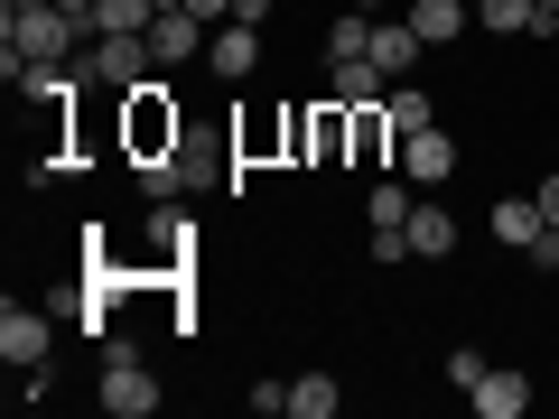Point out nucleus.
Instances as JSON below:
<instances>
[{
    "instance_id": "4",
    "label": "nucleus",
    "mask_w": 559,
    "mask_h": 419,
    "mask_svg": "<svg viewBox=\"0 0 559 419\" xmlns=\"http://www.w3.org/2000/svg\"><path fill=\"white\" fill-rule=\"evenodd\" d=\"M94 400L112 419H150L159 410V373H150V363L131 355V345H112V355H103V382H94Z\"/></svg>"
},
{
    "instance_id": "19",
    "label": "nucleus",
    "mask_w": 559,
    "mask_h": 419,
    "mask_svg": "<svg viewBox=\"0 0 559 419\" xmlns=\"http://www.w3.org/2000/svg\"><path fill=\"white\" fill-rule=\"evenodd\" d=\"M382 112H392V131L411 140V131H429V121H439V103H429V94H411V84H392V94H382Z\"/></svg>"
},
{
    "instance_id": "28",
    "label": "nucleus",
    "mask_w": 559,
    "mask_h": 419,
    "mask_svg": "<svg viewBox=\"0 0 559 419\" xmlns=\"http://www.w3.org/2000/svg\"><path fill=\"white\" fill-rule=\"evenodd\" d=\"M532 10H540V20H559V0H532Z\"/></svg>"
},
{
    "instance_id": "21",
    "label": "nucleus",
    "mask_w": 559,
    "mask_h": 419,
    "mask_svg": "<svg viewBox=\"0 0 559 419\" xmlns=\"http://www.w3.org/2000/svg\"><path fill=\"white\" fill-rule=\"evenodd\" d=\"M485 373H495V363H485V355H476V345H457V355H448V382H457V392H476V382H485Z\"/></svg>"
},
{
    "instance_id": "18",
    "label": "nucleus",
    "mask_w": 559,
    "mask_h": 419,
    "mask_svg": "<svg viewBox=\"0 0 559 419\" xmlns=\"http://www.w3.org/2000/svg\"><path fill=\"white\" fill-rule=\"evenodd\" d=\"M336 373H308V382H289V419H336Z\"/></svg>"
},
{
    "instance_id": "6",
    "label": "nucleus",
    "mask_w": 559,
    "mask_h": 419,
    "mask_svg": "<svg viewBox=\"0 0 559 419\" xmlns=\"http://www.w3.org/2000/svg\"><path fill=\"white\" fill-rule=\"evenodd\" d=\"M47 345H57V326L38 318V308H0V363H10V373H28V363H47Z\"/></svg>"
},
{
    "instance_id": "30",
    "label": "nucleus",
    "mask_w": 559,
    "mask_h": 419,
    "mask_svg": "<svg viewBox=\"0 0 559 419\" xmlns=\"http://www.w3.org/2000/svg\"><path fill=\"white\" fill-rule=\"evenodd\" d=\"M159 10H187V0H159Z\"/></svg>"
},
{
    "instance_id": "14",
    "label": "nucleus",
    "mask_w": 559,
    "mask_h": 419,
    "mask_svg": "<svg viewBox=\"0 0 559 419\" xmlns=\"http://www.w3.org/2000/svg\"><path fill=\"white\" fill-rule=\"evenodd\" d=\"M326 94H336V103H382L392 75H382L373 57H345V65H326Z\"/></svg>"
},
{
    "instance_id": "24",
    "label": "nucleus",
    "mask_w": 559,
    "mask_h": 419,
    "mask_svg": "<svg viewBox=\"0 0 559 419\" xmlns=\"http://www.w3.org/2000/svg\"><path fill=\"white\" fill-rule=\"evenodd\" d=\"M187 10H197L205 28H224V20H234V0H187Z\"/></svg>"
},
{
    "instance_id": "16",
    "label": "nucleus",
    "mask_w": 559,
    "mask_h": 419,
    "mask_svg": "<svg viewBox=\"0 0 559 419\" xmlns=\"http://www.w3.org/2000/svg\"><path fill=\"white\" fill-rule=\"evenodd\" d=\"M20 94L38 103L47 121H66V103H75V75H66V65H28V75H20Z\"/></svg>"
},
{
    "instance_id": "5",
    "label": "nucleus",
    "mask_w": 559,
    "mask_h": 419,
    "mask_svg": "<svg viewBox=\"0 0 559 419\" xmlns=\"http://www.w3.org/2000/svg\"><path fill=\"white\" fill-rule=\"evenodd\" d=\"M401 178H411L419 196H429V187H448V178H457V140H448L439 121H429V131H411V140H401Z\"/></svg>"
},
{
    "instance_id": "8",
    "label": "nucleus",
    "mask_w": 559,
    "mask_h": 419,
    "mask_svg": "<svg viewBox=\"0 0 559 419\" xmlns=\"http://www.w3.org/2000/svg\"><path fill=\"white\" fill-rule=\"evenodd\" d=\"M401 242H411V261H448V252H457V215H448L439 196H419L411 224H401Z\"/></svg>"
},
{
    "instance_id": "11",
    "label": "nucleus",
    "mask_w": 559,
    "mask_h": 419,
    "mask_svg": "<svg viewBox=\"0 0 559 419\" xmlns=\"http://www.w3.org/2000/svg\"><path fill=\"white\" fill-rule=\"evenodd\" d=\"M364 57H373L382 75L401 84V75L419 65V57H429V47H419V28H411V20H373V47H364Z\"/></svg>"
},
{
    "instance_id": "1",
    "label": "nucleus",
    "mask_w": 559,
    "mask_h": 419,
    "mask_svg": "<svg viewBox=\"0 0 559 419\" xmlns=\"http://www.w3.org/2000/svg\"><path fill=\"white\" fill-rule=\"evenodd\" d=\"M84 38H94V28H84V20H66L57 0H47V10H20V20H0V75L20 84L28 65H66Z\"/></svg>"
},
{
    "instance_id": "23",
    "label": "nucleus",
    "mask_w": 559,
    "mask_h": 419,
    "mask_svg": "<svg viewBox=\"0 0 559 419\" xmlns=\"http://www.w3.org/2000/svg\"><path fill=\"white\" fill-rule=\"evenodd\" d=\"M540 224H550V234H559V168H550V178H540Z\"/></svg>"
},
{
    "instance_id": "26",
    "label": "nucleus",
    "mask_w": 559,
    "mask_h": 419,
    "mask_svg": "<svg viewBox=\"0 0 559 419\" xmlns=\"http://www.w3.org/2000/svg\"><path fill=\"white\" fill-rule=\"evenodd\" d=\"M57 10H66V20H84V28H94V0H57Z\"/></svg>"
},
{
    "instance_id": "7",
    "label": "nucleus",
    "mask_w": 559,
    "mask_h": 419,
    "mask_svg": "<svg viewBox=\"0 0 559 419\" xmlns=\"http://www.w3.org/2000/svg\"><path fill=\"white\" fill-rule=\"evenodd\" d=\"M205 38H215V28H205L197 10H159V20H150V57H159L168 75H178V65H197Z\"/></svg>"
},
{
    "instance_id": "9",
    "label": "nucleus",
    "mask_w": 559,
    "mask_h": 419,
    "mask_svg": "<svg viewBox=\"0 0 559 419\" xmlns=\"http://www.w3.org/2000/svg\"><path fill=\"white\" fill-rule=\"evenodd\" d=\"M466 410H476V419H522V410H532V373L495 363V373H485L476 392H466Z\"/></svg>"
},
{
    "instance_id": "29",
    "label": "nucleus",
    "mask_w": 559,
    "mask_h": 419,
    "mask_svg": "<svg viewBox=\"0 0 559 419\" xmlns=\"http://www.w3.org/2000/svg\"><path fill=\"white\" fill-rule=\"evenodd\" d=\"M355 10H382V0H355Z\"/></svg>"
},
{
    "instance_id": "20",
    "label": "nucleus",
    "mask_w": 559,
    "mask_h": 419,
    "mask_svg": "<svg viewBox=\"0 0 559 419\" xmlns=\"http://www.w3.org/2000/svg\"><path fill=\"white\" fill-rule=\"evenodd\" d=\"M159 0H94V28H150Z\"/></svg>"
},
{
    "instance_id": "27",
    "label": "nucleus",
    "mask_w": 559,
    "mask_h": 419,
    "mask_svg": "<svg viewBox=\"0 0 559 419\" xmlns=\"http://www.w3.org/2000/svg\"><path fill=\"white\" fill-rule=\"evenodd\" d=\"M20 10H47V0H0V20H20Z\"/></svg>"
},
{
    "instance_id": "12",
    "label": "nucleus",
    "mask_w": 559,
    "mask_h": 419,
    "mask_svg": "<svg viewBox=\"0 0 559 419\" xmlns=\"http://www.w3.org/2000/svg\"><path fill=\"white\" fill-rule=\"evenodd\" d=\"M401 20L419 28V47H457L466 38V0H411Z\"/></svg>"
},
{
    "instance_id": "25",
    "label": "nucleus",
    "mask_w": 559,
    "mask_h": 419,
    "mask_svg": "<svg viewBox=\"0 0 559 419\" xmlns=\"http://www.w3.org/2000/svg\"><path fill=\"white\" fill-rule=\"evenodd\" d=\"M271 10H280V0H234V20H252V28L271 20Z\"/></svg>"
},
{
    "instance_id": "17",
    "label": "nucleus",
    "mask_w": 559,
    "mask_h": 419,
    "mask_svg": "<svg viewBox=\"0 0 559 419\" xmlns=\"http://www.w3.org/2000/svg\"><path fill=\"white\" fill-rule=\"evenodd\" d=\"M364 47H373V10H355V0H345V20H326V65L364 57Z\"/></svg>"
},
{
    "instance_id": "13",
    "label": "nucleus",
    "mask_w": 559,
    "mask_h": 419,
    "mask_svg": "<svg viewBox=\"0 0 559 419\" xmlns=\"http://www.w3.org/2000/svg\"><path fill=\"white\" fill-rule=\"evenodd\" d=\"M485 224H495V242H513V252H532V242L550 234V224H540V196H495Z\"/></svg>"
},
{
    "instance_id": "3",
    "label": "nucleus",
    "mask_w": 559,
    "mask_h": 419,
    "mask_svg": "<svg viewBox=\"0 0 559 419\" xmlns=\"http://www.w3.org/2000/svg\"><path fill=\"white\" fill-rule=\"evenodd\" d=\"M84 65H94L103 94H131V84L159 75V57H150V28H94V38H84Z\"/></svg>"
},
{
    "instance_id": "22",
    "label": "nucleus",
    "mask_w": 559,
    "mask_h": 419,
    "mask_svg": "<svg viewBox=\"0 0 559 419\" xmlns=\"http://www.w3.org/2000/svg\"><path fill=\"white\" fill-rule=\"evenodd\" d=\"M242 400H252L261 419H280V410H289V382H252V392H242Z\"/></svg>"
},
{
    "instance_id": "10",
    "label": "nucleus",
    "mask_w": 559,
    "mask_h": 419,
    "mask_svg": "<svg viewBox=\"0 0 559 419\" xmlns=\"http://www.w3.org/2000/svg\"><path fill=\"white\" fill-rule=\"evenodd\" d=\"M205 65H215L224 84H242V75L261 65V28H252V20H224L215 38H205Z\"/></svg>"
},
{
    "instance_id": "2",
    "label": "nucleus",
    "mask_w": 559,
    "mask_h": 419,
    "mask_svg": "<svg viewBox=\"0 0 559 419\" xmlns=\"http://www.w3.org/2000/svg\"><path fill=\"white\" fill-rule=\"evenodd\" d=\"M121 149H131V159H168V149H178V103H168V65L150 84H131V94H121Z\"/></svg>"
},
{
    "instance_id": "15",
    "label": "nucleus",
    "mask_w": 559,
    "mask_h": 419,
    "mask_svg": "<svg viewBox=\"0 0 559 419\" xmlns=\"http://www.w3.org/2000/svg\"><path fill=\"white\" fill-rule=\"evenodd\" d=\"M476 28H495V38H532L540 28V38H550V20H540L532 0H476Z\"/></svg>"
}]
</instances>
